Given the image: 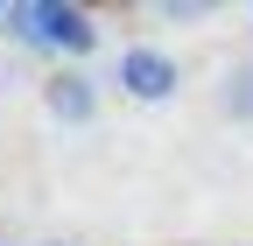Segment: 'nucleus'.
<instances>
[{
	"mask_svg": "<svg viewBox=\"0 0 253 246\" xmlns=\"http://www.w3.org/2000/svg\"><path fill=\"white\" fill-rule=\"evenodd\" d=\"M225 113H232V120H253V64H239V71L225 78Z\"/></svg>",
	"mask_w": 253,
	"mask_h": 246,
	"instance_id": "4",
	"label": "nucleus"
},
{
	"mask_svg": "<svg viewBox=\"0 0 253 246\" xmlns=\"http://www.w3.org/2000/svg\"><path fill=\"white\" fill-rule=\"evenodd\" d=\"M7 28L21 42H49L63 56H84L91 42H99V28H91L84 7H63V0H28V7H7Z\"/></svg>",
	"mask_w": 253,
	"mask_h": 246,
	"instance_id": "1",
	"label": "nucleus"
},
{
	"mask_svg": "<svg viewBox=\"0 0 253 246\" xmlns=\"http://www.w3.org/2000/svg\"><path fill=\"white\" fill-rule=\"evenodd\" d=\"M42 106L56 120H71V127H84V120L99 113V91H91L84 71H56V78H42Z\"/></svg>",
	"mask_w": 253,
	"mask_h": 246,
	"instance_id": "3",
	"label": "nucleus"
},
{
	"mask_svg": "<svg viewBox=\"0 0 253 246\" xmlns=\"http://www.w3.org/2000/svg\"><path fill=\"white\" fill-rule=\"evenodd\" d=\"M0 21H7V7H0Z\"/></svg>",
	"mask_w": 253,
	"mask_h": 246,
	"instance_id": "5",
	"label": "nucleus"
},
{
	"mask_svg": "<svg viewBox=\"0 0 253 246\" xmlns=\"http://www.w3.org/2000/svg\"><path fill=\"white\" fill-rule=\"evenodd\" d=\"M176 84H183V71H176V56H169V49L134 42V49L120 56V91H126V99L162 106V99H176Z\"/></svg>",
	"mask_w": 253,
	"mask_h": 246,
	"instance_id": "2",
	"label": "nucleus"
}]
</instances>
